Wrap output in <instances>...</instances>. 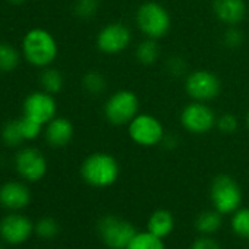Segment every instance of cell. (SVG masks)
Instances as JSON below:
<instances>
[{
  "mask_svg": "<svg viewBox=\"0 0 249 249\" xmlns=\"http://www.w3.org/2000/svg\"><path fill=\"white\" fill-rule=\"evenodd\" d=\"M57 43L54 37L43 30L33 28L30 30L22 41V53L28 63L36 68H47L57 57Z\"/></svg>",
  "mask_w": 249,
  "mask_h": 249,
  "instance_id": "obj_1",
  "label": "cell"
},
{
  "mask_svg": "<svg viewBox=\"0 0 249 249\" xmlns=\"http://www.w3.org/2000/svg\"><path fill=\"white\" fill-rule=\"evenodd\" d=\"M120 173L117 160L107 153H94L88 156L81 166L82 179L94 188L111 186Z\"/></svg>",
  "mask_w": 249,
  "mask_h": 249,
  "instance_id": "obj_2",
  "label": "cell"
},
{
  "mask_svg": "<svg viewBox=\"0 0 249 249\" xmlns=\"http://www.w3.org/2000/svg\"><path fill=\"white\" fill-rule=\"evenodd\" d=\"M135 22L140 31L153 40H160L166 37L172 27V18L169 11L157 2L142 3L135 15Z\"/></svg>",
  "mask_w": 249,
  "mask_h": 249,
  "instance_id": "obj_3",
  "label": "cell"
},
{
  "mask_svg": "<svg viewBox=\"0 0 249 249\" xmlns=\"http://www.w3.org/2000/svg\"><path fill=\"white\" fill-rule=\"evenodd\" d=\"M140 100L135 92L129 89H120L111 94L104 104L106 119L116 126L129 124L138 114Z\"/></svg>",
  "mask_w": 249,
  "mask_h": 249,
  "instance_id": "obj_4",
  "label": "cell"
},
{
  "mask_svg": "<svg viewBox=\"0 0 249 249\" xmlns=\"http://www.w3.org/2000/svg\"><path fill=\"white\" fill-rule=\"evenodd\" d=\"M128 134L131 140L141 147H156L161 144L166 137L161 122L148 113H138L128 124Z\"/></svg>",
  "mask_w": 249,
  "mask_h": 249,
  "instance_id": "obj_5",
  "label": "cell"
},
{
  "mask_svg": "<svg viewBox=\"0 0 249 249\" xmlns=\"http://www.w3.org/2000/svg\"><path fill=\"white\" fill-rule=\"evenodd\" d=\"M211 202L214 210L221 214H230L239 210L242 202V191L237 182L227 176L220 175L213 180L211 185Z\"/></svg>",
  "mask_w": 249,
  "mask_h": 249,
  "instance_id": "obj_6",
  "label": "cell"
},
{
  "mask_svg": "<svg viewBox=\"0 0 249 249\" xmlns=\"http://www.w3.org/2000/svg\"><path fill=\"white\" fill-rule=\"evenodd\" d=\"M98 233L104 245L110 249H126L137 230L129 221L116 215H106L98 221Z\"/></svg>",
  "mask_w": 249,
  "mask_h": 249,
  "instance_id": "obj_7",
  "label": "cell"
},
{
  "mask_svg": "<svg viewBox=\"0 0 249 249\" xmlns=\"http://www.w3.org/2000/svg\"><path fill=\"white\" fill-rule=\"evenodd\" d=\"M217 116L214 110L202 101H192L186 104L180 113V123L182 126L194 134V135H204L215 128Z\"/></svg>",
  "mask_w": 249,
  "mask_h": 249,
  "instance_id": "obj_8",
  "label": "cell"
},
{
  "mask_svg": "<svg viewBox=\"0 0 249 249\" xmlns=\"http://www.w3.org/2000/svg\"><path fill=\"white\" fill-rule=\"evenodd\" d=\"M185 91L194 101L208 103L218 97L221 91V82L215 73L199 69L186 75Z\"/></svg>",
  "mask_w": 249,
  "mask_h": 249,
  "instance_id": "obj_9",
  "label": "cell"
},
{
  "mask_svg": "<svg viewBox=\"0 0 249 249\" xmlns=\"http://www.w3.org/2000/svg\"><path fill=\"white\" fill-rule=\"evenodd\" d=\"M132 43V33L123 22H111L103 27L97 36V47L104 54H119Z\"/></svg>",
  "mask_w": 249,
  "mask_h": 249,
  "instance_id": "obj_10",
  "label": "cell"
},
{
  "mask_svg": "<svg viewBox=\"0 0 249 249\" xmlns=\"http://www.w3.org/2000/svg\"><path fill=\"white\" fill-rule=\"evenodd\" d=\"M57 104L53 94L46 91H36L27 95L24 101V116L41 123L47 124L50 120L56 117Z\"/></svg>",
  "mask_w": 249,
  "mask_h": 249,
  "instance_id": "obj_11",
  "label": "cell"
},
{
  "mask_svg": "<svg viewBox=\"0 0 249 249\" xmlns=\"http://www.w3.org/2000/svg\"><path fill=\"white\" fill-rule=\"evenodd\" d=\"M15 167L25 180L37 182L43 179L47 172V160L40 150L27 147L15 156Z\"/></svg>",
  "mask_w": 249,
  "mask_h": 249,
  "instance_id": "obj_12",
  "label": "cell"
},
{
  "mask_svg": "<svg viewBox=\"0 0 249 249\" xmlns=\"http://www.w3.org/2000/svg\"><path fill=\"white\" fill-rule=\"evenodd\" d=\"M34 230L30 218L21 214L6 215L0 221V236L9 245H19L25 242Z\"/></svg>",
  "mask_w": 249,
  "mask_h": 249,
  "instance_id": "obj_13",
  "label": "cell"
},
{
  "mask_svg": "<svg viewBox=\"0 0 249 249\" xmlns=\"http://www.w3.org/2000/svg\"><path fill=\"white\" fill-rule=\"evenodd\" d=\"M213 12L224 25L234 27L246 17L245 0H213Z\"/></svg>",
  "mask_w": 249,
  "mask_h": 249,
  "instance_id": "obj_14",
  "label": "cell"
},
{
  "mask_svg": "<svg viewBox=\"0 0 249 249\" xmlns=\"http://www.w3.org/2000/svg\"><path fill=\"white\" fill-rule=\"evenodd\" d=\"M31 201L30 189L19 182H8L0 186V204L9 210H21Z\"/></svg>",
  "mask_w": 249,
  "mask_h": 249,
  "instance_id": "obj_15",
  "label": "cell"
},
{
  "mask_svg": "<svg viewBox=\"0 0 249 249\" xmlns=\"http://www.w3.org/2000/svg\"><path fill=\"white\" fill-rule=\"evenodd\" d=\"M44 135H46V141L49 142V145L54 148L65 147L73 138V124L69 119L56 116L53 120L47 123Z\"/></svg>",
  "mask_w": 249,
  "mask_h": 249,
  "instance_id": "obj_16",
  "label": "cell"
},
{
  "mask_svg": "<svg viewBox=\"0 0 249 249\" xmlns=\"http://www.w3.org/2000/svg\"><path fill=\"white\" fill-rule=\"evenodd\" d=\"M173 227H175L173 215L166 210H159V211L153 213L148 220V224H147L148 231L160 239L169 236L172 233Z\"/></svg>",
  "mask_w": 249,
  "mask_h": 249,
  "instance_id": "obj_17",
  "label": "cell"
},
{
  "mask_svg": "<svg viewBox=\"0 0 249 249\" xmlns=\"http://www.w3.org/2000/svg\"><path fill=\"white\" fill-rule=\"evenodd\" d=\"M135 57L141 65H145V66L154 65L160 57V49H159L157 40L145 38L144 41H141L135 50Z\"/></svg>",
  "mask_w": 249,
  "mask_h": 249,
  "instance_id": "obj_18",
  "label": "cell"
},
{
  "mask_svg": "<svg viewBox=\"0 0 249 249\" xmlns=\"http://www.w3.org/2000/svg\"><path fill=\"white\" fill-rule=\"evenodd\" d=\"M195 226H196V230L199 233L210 236L221 227V213H218L217 210L204 211L196 217Z\"/></svg>",
  "mask_w": 249,
  "mask_h": 249,
  "instance_id": "obj_19",
  "label": "cell"
},
{
  "mask_svg": "<svg viewBox=\"0 0 249 249\" xmlns=\"http://www.w3.org/2000/svg\"><path fill=\"white\" fill-rule=\"evenodd\" d=\"M21 62L18 50L6 43H0V72H12Z\"/></svg>",
  "mask_w": 249,
  "mask_h": 249,
  "instance_id": "obj_20",
  "label": "cell"
},
{
  "mask_svg": "<svg viewBox=\"0 0 249 249\" xmlns=\"http://www.w3.org/2000/svg\"><path fill=\"white\" fill-rule=\"evenodd\" d=\"M126 249H166L163 240L150 231L137 233Z\"/></svg>",
  "mask_w": 249,
  "mask_h": 249,
  "instance_id": "obj_21",
  "label": "cell"
},
{
  "mask_svg": "<svg viewBox=\"0 0 249 249\" xmlns=\"http://www.w3.org/2000/svg\"><path fill=\"white\" fill-rule=\"evenodd\" d=\"M40 82L46 92L49 94H57L63 88V76L57 69L46 68L40 75Z\"/></svg>",
  "mask_w": 249,
  "mask_h": 249,
  "instance_id": "obj_22",
  "label": "cell"
},
{
  "mask_svg": "<svg viewBox=\"0 0 249 249\" xmlns=\"http://www.w3.org/2000/svg\"><path fill=\"white\" fill-rule=\"evenodd\" d=\"M82 87L85 88L87 92H89L92 95H100L106 91L107 81L103 73H100L97 71H89L82 78Z\"/></svg>",
  "mask_w": 249,
  "mask_h": 249,
  "instance_id": "obj_23",
  "label": "cell"
},
{
  "mask_svg": "<svg viewBox=\"0 0 249 249\" xmlns=\"http://www.w3.org/2000/svg\"><path fill=\"white\" fill-rule=\"evenodd\" d=\"M2 140L8 147H18L22 144V141H25L22 137V132H21L19 119L11 120L5 124L2 129Z\"/></svg>",
  "mask_w": 249,
  "mask_h": 249,
  "instance_id": "obj_24",
  "label": "cell"
},
{
  "mask_svg": "<svg viewBox=\"0 0 249 249\" xmlns=\"http://www.w3.org/2000/svg\"><path fill=\"white\" fill-rule=\"evenodd\" d=\"M233 231L245 239H249V208H239L231 217Z\"/></svg>",
  "mask_w": 249,
  "mask_h": 249,
  "instance_id": "obj_25",
  "label": "cell"
},
{
  "mask_svg": "<svg viewBox=\"0 0 249 249\" xmlns=\"http://www.w3.org/2000/svg\"><path fill=\"white\" fill-rule=\"evenodd\" d=\"M100 8V0H76L73 12L81 19H89L95 17Z\"/></svg>",
  "mask_w": 249,
  "mask_h": 249,
  "instance_id": "obj_26",
  "label": "cell"
},
{
  "mask_svg": "<svg viewBox=\"0 0 249 249\" xmlns=\"http://www.w3.org/2000/svg\"><path fill=\"white\" fill-rule=\"evenodd\" d=\"M19 126H21V132H22V137L25 141H33V140L38 138L41 134V129H43L41 123H38L27 116H22L19 119Z\"/></svg>",
  "mask_w": 249,
  "mask_h": 249,
  "instance_id": "obj_27",
  "label": "cell"
},
{
  "mask_svg": "<svg viewBox=\"0 0 249 249\" xmlns=\"http://www.w3.org/2000/svg\"><path fill=\"white\" fill-rule=\"evenodd\" d=\"M36 233L40 236V237H44V239H52L54 237L57 233H59V224L56 223V220L50 218V217H44L41 218L37 226H36Z\"/></svg>",
  "mask_w": 249,
  "mask_h": 249,
  "instance_id": "obj_28",
  "label": "cell"
},
{
  "mask_svg": "<svg viewBox=\"0 0 249 249\" xmlns=\"http://www.w3.org/2000/svg\"><path fill=\"white\" fill-rule=\"evenodd\" d=\"M223 43L227 49H239L243 43V33L236 25L229 27L223 34Z\"/></svg>",
  "mask_w": 249,
  "mask_h": 249,
  "instance_id": "obj_29",
  "label": "cell"
},
{
  "mask_svg": "<svg viewBox=\"0 0 249 249\" xmlns=\"http://www.w3.org/2000/svg\"><path fill=\"white\" fill-rule=\"evenodd\" d=\"M215 126L223 134H233L237 129V119L231 113H224V114L217 117Z\"/></svg>",
  "mask_w": 249,
  "mask_h": 249,
  "instance_id": "obj_30",
  "label": "cell"
},
{
  "mask_svg": "<svg viewBox=\"0 0 249 249\" xmlns=\"http://www.w3.org/2000/svg\"><path fill=\"white\" fill-rule=\"evenodd\" d=\"M186 68H188V65L185 62V59H182L179 56H172L167 60V71L173 76H182V75H185L186 73Z\"/></svg>",
  "mask_w": 249,
  "mask_h": 249,
  "instance_id": "obj_31",
  "label": "cell"
},
{
  "mask_svg": "<svg viewBox=\"0 0 249 249\" xmlns=\"http://www.w3.org/2000/svg\"><path fill=\"white\" fill-rule=\"evenodd\" d=\"M191 249H221V248L210 236H202V237H199V239H196L194 242V245H192Z\"/></svg>",
  "mask_w": 249,
  "mask_h": 249,
  "instance_id": "obj_32",
  "label": "cell"
},
{
  "mask_svg": "<svg viewBox=\"0 0 249 249\" xmlns=\"http://www.w3.org/2000/svg\"><path fill=\"white\" fill-rule=\"evenodd\" d=\"M9 3H12V5H21V3H24L25 0H8Z\"/></svg>",
  "mask_w": 249,
  "mask_h": 249,
  "instance_id": "obj_33",
  "label": "cell"
},
{
  "mask_svg": "<svg viewBox=\"0 0 249 249\" xmlns=\"http://www.w3.org/2000/svg\"><path fill=\"white\" fill-rule=\"evenodd\" d=\"M246 126H248V129H249V111L246 113Z\"/></svg>",
  "mask_w": 249,
  "mask_h": 249,
  "instance_id": "obj_34",
  "label": "cell"
},
{
  "mask_svg": "<svg viewBox=\"0 0 249 249\" xmlns=\"http://www.w3.org/2000/svg\"><path fill=\"white\" fill-rule=\"evenodd\" d=\"M0 249H2V246H0Z\"/></svg>",
  "mask_w": 249,
  "mask_h": 249,
  "instance_id": "obj_35",
  "label": "cell"
}]
</instances>
